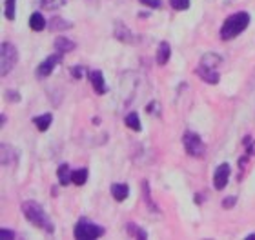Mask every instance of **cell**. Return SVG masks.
Listing matches in <instances>:
<instances>
[{
    "label": "cell",
    "instance_id": "7a4b0ae2",
    "mask_svg": "<svg viewBox=\"0 0 255 240\" xmlns=\"http://www.w3.org/2000/svg\"><path fill=\"white\" fill-rule=\"evenodd\" d=\"M250 24V15L246 11H239V13H234L230 15L226 20H224L223 27H221V38L223 40H232L237 35L245 31Z\"/></svg>",
    "mask_w": 255,
    "mask_h": 240
},
{
    "label": "cell",
    "instance_id": "5bb4252c",
    "mask_svg": "<svg viewBox=\"0 0 255 240\" xmlns=\"http://www.w3.org/2000/svg\"><path fill=\"white\" fill-rule=\"evenodd\" d=\"M33 122H35L38 131H46V129L51 126V122H53V115H51V113H44V115H40V117L33 118Z\"/></svg>",
    "mask_w": 255,
    "mask_h": 240
},
{
    "label": "cell",
    "instance_id": "f1b7e54d",
    "mask_svg": "<svg viewBox=\"0 0 255 240\" xmlns=\"http://www.w3.org/2000/svg\"><path fill=\"white\" fill-rule=\"evenodd\" d=\"M5 93H7V95H5V98H9V100H13V102H16L18 98H20V96L16 95V91H5Z\"/></svg>",
    "mask_w": 255,
    "mask_h": 240
},
{
    "label": "cell",
    "instance_id": "52a82bcc",
    "mask_svg": "<svg viewBox=\"0 0 255 240\" xmlns=\"http://www.w3.org/2000/svg\"><path fill=\"white\" fill-rule=\"evenodd\" d=\"M60 62V53L59 55H51V57H48V59L44 60L42 64L38 66L37 70V75L38 77H49L51 73H53V70L57 68V64Z\"/></svg>",
    "mask_w": 255,
    "mask_h": 240
},
{
    "label": "cell",
    "instance_id": "ffe728a7",
    "mask_svg": "<svg viewBox=\"0 0 255 240\" xmlns=\"http://www.w3.org/2000/svg\"><path fill=\"white\" fill-rule=\"evenodd\" d=\"M124 122H126L128 128L133 129V131H140V120H138V115H137V113H129Z\"/></svg>",
    "mask_w": 255,
    "mask_h": 240
},
{
    "label": "cell",
    "instance_id": "e0dca14e",
    "mask_svg": "<svg viewBox=\"0 0 255 240\" xmlns=\"http://www.w3.org/2000/svg\"><path fill=\"white\" fill-rule=\"evenodd\" d=\"M71 26H73L71 22H66L64 18H59V16L51 18V22H49V29H51V31H66V29H69Z\"/></svg>",
    "mask_w": 255,
    "mask_h": 240
},
{
    "label": "cell",
    "instance_id": "7c38bea8",
    "mask_svg": "<svg viewBox=\"0 0 255 240\" xmlns=\"http://www.w3.org/2000/svg\"><path fill=\"white\" fill-rule=\"evenodd\" d=\"M75 48H77V46H75L73 40H69V38H66V37H59L55 40V49H57L60 55L69 53V51H73Z\"/></svg>",
    "mask_w": 255,
    "mask_h": 240
},
{
    "label": "cell",
    "instance_id": "5b68a950",
    "mask_svg": "<svg viewBox=\"0 0 255 240\" xmlns=\"http://www.w3.org/2000/svg\"><path fill=\"white\" fill-rule=\"evenodd\" d=\"M182 144H184V150L190 157H195V159H202L204 157V151H206V146L202 142V139L197 133H184L182 137Z\"/></svg>",
    "mask_w": 255,
    "mask_h": 240
},
{
    "label": "cell",
    "instance_id": "4fadbf2b",
    "mask_svg": "<svg viewBox=\"0 0 255 240\" xmlns=\"http://www.w3.org/2000/svg\"><path fill=\"white\" fill-rule=\"evenodd\" d=\"M171 57V48L168 42H160L159 46V51H157V62H159V66H164L168 64V60H170Z\"/></svg>",
    "mask_w": 255,
    "mask_h": 240
},
{
    "label": "cell",
    "instance_id": "484cf974",
    "mask_svg": "<svg viewBox=\"0 0 255 240\" xmlns=\"http://www.w3.org/2000/svg\"><path fill=\"white\" fill-rule=\"evenodd\" d=\"M235 202H237V198H235V197H228V198H224V200H223V208H226V209L234 208Z\"/></svg>",
    "mask_w": 255,
    "mask_h": 240
},
{
    "label": "cell",
    "instance_id": "7402d4cb",
    "mask_svg": "<svg viewBox=\"0 0 255 240\" xmlns=\"http://www.w3.org/2000/svg\"><path fill=\"white\" fill-rule=\"evenodd\" d=\"M15 2L16 0H5V18L15 20Z\"/></svg>",
    "mask_w": 255,
    "mask_h": 240
},
{
    "label": "cell",
    "instance_id": "f546056e",
    "mask_svg": "<svg viewBox=\"0 0 255 240\" xmlns=\"http://www.w3.org/2000/svg\"><path fill=\"white\" fill-rule=\"evenodd\" d=\"M246 240H255V233H252V235L246 237Z\"/></svg>",
    "mask_w": 255,
    "mask_h": 240
},
{
    "label": "cell",
    "instance_id": "8992f818",
    "mask_svg": "<svg viewBox=\"0 0 255 240\" xmlns=\"http://www.w3.org/2000/svg\"><path fill=\"white\" fill-rule=\"evenodd\" d=\"M228 178H230V164L228 162H224V164H221L215 169V175H213V186H215V189H224L226 187V184H228Z\"/></svg>",
    "mask_w": 255,
    "mask_h": 240
},
{
    "label": "cell",
    "instance_id": "603a6c76",
    "mask_svg": "<svg viewBox=\"0 0 255 240\" xmlns=\"http://www.w3.org/2000/svg\"><path fill=\"white\" fill-rule=\"evenodd\" d=\"M170 5L177 11H186L190 7V0H170Z\"/></svg>",
    "mask_w": 255,
    "mask_h": 240
},
{
    "label": "cell",
    "instance_id": "ac0fdd59",
    "mask_svg": "<svg viewBox=\"0 0 255 240\" xmlns=\"http://www.w3.org/2000/svg\"><path fill=\"white\" fill-rule=\"evenodd\" d=\"M115 35H117L119 40H123V42H133V37L129 29L126 26H123L121 22H117V27H115Z\"/></svg>",
    "mask_w": 255,
    "mask_h": 240
},
{
    "label": "cell",
    "instance_id": "cb8c5ba5",
    "mask_svg": "<svg viewBox=\"0 0 255 240\" xmlns=\"http://www.w3.org/2000/svg\"><path fill=\"white\" fill-rule=\"evenodd\" d=\"M40 4L48 9H57V7H62L66 4V0H40Z\"/></svg>",
    "mask_w": 255,
    "mask_h": 240
},
{
    "label": "cell",
    "instance_id": "ba28073f",
    "mask_svg": "<svg viewBox=\"0 0 255 240\" xmlns=\"http://www.w3.org/2000/svg\"><path fill=\"white\" fill-rule=\"evenodd\" d=\"M221 64H223V59H221L219 55H215V53H206L201 59V64H199V68L219 71V66H221Z\"/></svg>",
    "mask_w": 255,
    "mask_h": 240
},
{
    "label": "cell",
    "instance_id": "4316f807",
    "mask_svg": "<svg viewBox=\"0 0 255 240\" xmlns=\"http://www.w3.org/2000/svg\"><path fill=\"white\" fill-rule=\"evenodd\" d=\"M0 239H15V233L11 230H0Z\"/></svg>",
    "mask_w": 255,
    "mask_h": 240
},
{
    "label": "cell",
    "instance_id": "44dd1931",
    "mask_svg": "<svg viewBox=\"0 0 255 240\" xmlns=\"http://www.w3.org/2000/svg\"><path fill=\"white\" fill-rule=\"evenodd\" d=\"M128 233H131L133 237H138V239H142V240L148 239V233H146L144 230H140V228H137L133 222H129V224H128Z\"/></svg>",
    "mask_w": 255,
    "mask_h": 240
},
{
    "label": "cell",
    "instance_id": "6da1fadb",
    "mask_svg": "<svg viewBox=\"0 0 255 240\" xmlns=\"http://www.w3.org/2000/svg\"><path fill=\"white\" fill-rule=\"evenodd\" d=\"M22 213L26 215V219L35 224L37 228H40L42 231L46 233H53L55 228H53V222L48 219V215L46 211L42 209V206L37 202H33V200H27V202L22 204Z\"/></svg>",
    "mask_w": 255,
    "mask_h": 240
},
{
    "label": "cell",
    "instance_id": "d4e9b609",
    "mask_svg": "<svg viewBox=\"0 0 255 240\" xmlns=\"http://www.w3.org/2000/svg\"><path fill=\"white\" fill-rule=\"evenodd\" d=\"M138 2H140L142 5H148V7H151V9H159L160 4H162L160 0H138Z\"/></svg>",
    "mask_w": 255,
    "mask_h": 240
},
{
    "label": "cell",
    "instance_id": "9a60e30c",
    "mask_svg": "<svg viewBox=\"0 0 255 240\" xmlns=\"http://www.w3.org/2000/svg\"><path fill=\"white\" fill-rule=\"evenodd\" d=\"M71 175H73V171L69 169L68 164H60L59 165V171H57V176H59V182L62 186H68L69 182H71Z\"/></svg>",
    "mask_w": 255,
    "mask_h": 240
},
{
    "label": "cell",
    "instance_id": "2e32d148",
    "mask_svg": "<svg viewBox=\"0 0 255 240\" xmlns=\"http://www.w3.org/2000/svg\"><path fill=\"white\" fill-rule=\"evenodd\" d=\"M29 27H31L33 31H42L44 27H46V18L42 16V13H33L29 16Z\"/></svg>",
    "mask_w": 255,
    "mask_h": 240
},
{
    "label": "cell",
    "instance_id": "277c9868",
    "mask_svg": "<svg viewBox=\"0 0 255 240\" xmlns=\"http://www.w3.org/2000/svg\"><path fill=\"white\" fill-rule=\"evenodd\" d=\"M16 57H18V53H16V48L13 44L9 42L2 44V49H0V75L5 77L15 68Z\"/></svg>",
    "mask_w": 255,
    "mask_h": 240
},
{
    "label": "cell",
    "instance_id": "d6986e66",
    "mask_svg": "<svg viewBox=\"0 0 255 240\" xmlns=\"http://www.w3.org/2000/svg\"><path fill=\"white\" fill-rule=\"evenodd\" d=\"M86 180H88V169H77L73 171V175H71V182H73L75 186H84Z\"/></svg>",
    "mask_w": 255,
    "mask_h": 240
},
{
    "label": "cell",
    "instance_id": "83f0119b",
    "mask_svg": "<svg viewBox=\"0 0 255 240\" xmlns=\"http://www.w3.org/2000/svg\"><path fill=\"white\" fill-rule=\"evenodd\" d=\"M71 73H73L75 79H82V75H84V68L77 66V68H73V70H71Z\"/></svg>",
    "mask_w": 255,
    "mask_h": 240
},
{
    "label": "cell",
    "instance_id": "3957f363",
    "mask_svg": "<svg viewBox=\"0 0 255 240\" xmlns=\"http://www.w3.org/2000/svg\"><path fill=\"white\" fill-rule=\"evenodd\" d=\"M73 235H75V239H80V240H93L104 235V230H102L101 226L90 222V220L80 219L79 222H77V226H75Z\"/></svg>",
    "mask_w": 255,
    "mask_h": 240
},
{
    "label": "cell",
    "instance_id": "9c48e42d",
    "mask_svg": "<svg viewBox=\"0 0 255 240\" xmlns=\"http://www.w3.org/2000/svg\"><path fill=\"white\" fill-rule=\"evenodd\" d=\"M90 79H91V85H93V89H95L97 95H104V93H106V84H104L102 71H91Z\"/></svg>",
    "mask_w": 255,
    "mask_h": 240
},
{
    "label": "cell",
    "instance_id": "30bf717a",
    "mask_svg": "<svg viewBox=\"0 0 255 240\" xmlns=\"http://www.w3.org/2000/svg\"><path fill=\"white\" fill-rule=\"evenodd\" d=\"M197 75L201 77L204 82H208V84H217L219 79H221L219 71H215V70H204V68H197Z\"/></svg>",
    "mask_w": 255,
    "mask_h": 240
},
{
    "label": "cell",
    "instance_id": "8fae6325",
    "mask_svg": "<svg viewBox=\"0 0 255 240\" xmlns=\"http://www.w3.org/2000/svg\"><path fill=\"white\" fill-rule=\"evenodd\" d=\"M112 195L117 202H124L128 198V195H129V187H128V184H113Z\"/></svg>",
    "mask_w": 255,
    "mask_h": 240
}]
</instances>
